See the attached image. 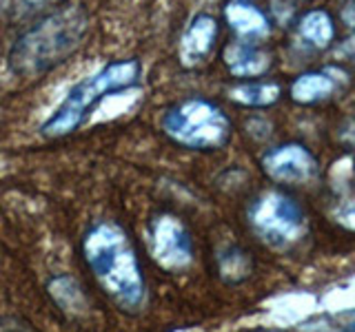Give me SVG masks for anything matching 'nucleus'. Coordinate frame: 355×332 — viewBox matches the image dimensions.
<instances>
[{"label": "nucleus", "mask_w": 355, "mask_h": 332, "mask_svg": "<svg viewBox=\"0 0 355 332\" xmlns=\"http://www.w3.org/2000/svg\"><path fill=\"white\" fill-rule=\"evenodd\" d=\"M83 259L105 295L125 313H138L147 304V277L136 246L120 224L100 219L83 235Z\"/></svg>", "instance_id": "nucleus-1"}, {"label": "nucleus", "mask_w": 355, "mask_h": 332, "mask_svg": "<svg viewBox=\"0 0 355 332\" xmlns=\"http://www.w3.org/2000/svg\"><path fill=\"white\" fill-rule=\"evenodd\" d=\"M89 14L83 5L67 3L49 11L16 38L9 49V69L18 77L36 80L67 62L83 47Z\"/></svg>", "instance_id": "nucleus-2"}, {"label": "nucleus", "mask_w": 355, "mask_h": 332, "mask_svg": "<svg viewBox=\"0 0 355 332\" xmlns=\"http://www.w3.org/2000/svg\"><path fill=\"white\" fill-rule=\"evenodd\" d=\"M142 66L136 58L111 60L94 75L85 77L69 89V93L58 104V109L42 122L40 133L44 138H67L76 133L87 120L89 111L111 93L127 91L140 82Z\"/></svg>", "instance_id": "nucleus-3"}, {"label": "nucleus", "mask_w": 355, "mask_h": 332, "mask_svg": "<svg viewBox=\"0 0 355 332\" xmlns=\"http://www.w3.org/2000/svg\"><path fill=\"white\" fill-rule=\"evenodd\" d=\"M160 127L173 144L191 151H216L231 138V120L205 98H187L166 109Z\"/></svg>", "instance_id": "nucleus-4"}, {"label": "nucleus", "mask_w": 355, "mask_h": 332, "mask_svg": "<svg viewBox=\"0 0 355 332\" xmlns=\"http://www.w3.org/2000/svg\"><path fill=\"white\" fill-rule=\"evenodd\" d=\"M249 224L264 243L273 248H288L302 239L306 217L293 197L280 191H266L253 199L249 208Z\"/></svg>", "instance_id": "nucleus-5"}, {"label": "nucleus", "mask_w": 355, "mask_h": 332, "mask_svg": "<svg viewBox=\"0 0 355 332\" xmlns=\"http://www.w3.org/2000/svg\"><path fill=\"white\" fill-rule=\"evenodd\" d=\"M147 246L153 261L166 273L184 270L193 261V239L189 228L171 213H160L151 219Z\"/></svg>", "instance_id": "nucleus-6"}, {"label": "nucleus", "mask_w": 355, "mask_h": 332, "mask_svg": "<svg viewBox=\"0 0 355 332\" xmlns=\"http://www.w3.org/2000/svg\"><path fill=\"white\" fill-rule=\"evenodd\" d=\"M262 169L273 182L302 184L318 173V162L304 144H282L262 158Z\"/></svg>", "instance_id": "nucleus-7"}, {"label": "nucleus", "mask_w": 355, "mask_h": 332, "mask_svg": "<svg viewBox=\"0 0 355 332\" xmlns=\"http://www.w3.org/2000/svg\"><path fill=\"white\" fill-rule=\"evenodd\" d=\"M218 31L220 27L214 16L209 14L193 16L182 33L180 44H178V58H180L182 66L193 69V66L202 64L216 47Z\"/></svg>", "instance_id": "nucleus-8"}, {"label": "nucleus", "mask_w": 355, "mask_h": 332, "mask_svg": "<svg viewBox=\"0 0 355 332\" xmlns=\"http://www.w3.org/2000/svg\"><path fill=\"white\" fill-rule=\"evenodd\" d=\"M225 20L229 29L236 33L240 40L258 42L271 33V22L264 11L251 3V0H227L225 5Z\"/></svg>", "instance_id": "nucleus-9"}, {"label": "nucleus", "mask_w": 355, "mask_h": 332, "mask_svg": "<svg viewBox=\"0 0 355 332\" xmlns=\"http://www.w3.org/2000/svg\"><path fill=\"white\" fill-rule=\"evenodd\" d=\"M225 64L233 77H258L269 71L271 55L258 42L236 40L225 47Z\"/></svg>", "instance_id": "nucleus-10"}, {"label": "nucleus", "mask_w": 355, "mask_h": 332, "mask_svg": "<svg viewBox=\"0 0 355 332\" xmlns=\"http://www.w3.org/2000/svg\"><path fill=\"white\" fill-rule=\"evenodd\" d=\"M47 293L67 317H80L87 310V297L69 275H53L47 282Z\"/></svg>", "instance_id": "nucleus-11"}, {"label": "nucleus", "mask_w": 355, "mask_h": 332, "mask_svg": "<svg viewBox=\"0 0 355 332\" xmlns=\"http://www.w3.org/2000/svg\"><path fill=\"white\" fill-rule=\"evenodd\" d=\"M338 82L327 71H309L297 75L291 84V98L300 104H315L333 95Z\"/></svg>", "instance_id": "nucleus-12"}, {"label": "nucleus", "mask_w": 355, "mask_h": 332, "mask_svg": "<svg viewBox=\"0 0 355 332\" xmlns=\"http://www.w3.org/2000/svg\"><path fill=\"white\" fill-rule=\"evenodd\" d=\"M282 95V89L277 82H264V80H249L240 82L229 89V98L236 104L251 107V109H264L275 104Z\"/></svg>", "instance_id": "nucleus-13"}, {"label": "nucleus", "mask_w": 355, "mask_h": 332, "mask_svg": "<svg viewBox=\"0 0 355 332\" xmlns=\"http://www.w3.org/2000/svg\"><path fill=\"white\" fill-rule=\"evenodd\" d=\"M297 33L306 44L315 49H327L336 36V27H333V18L324 9H313L300 18Z\"/></svg>", "instance_id": "nucleus-14"}, {"label": "nucleus", "mask_w": 355, "mask_h": 332, "mask_svg": "<svg viewBox=\"0 0 355 332\" xmlns=\"http://www.w3.org/2000/svg\"><path fill=\"white\" fill-rule=\"evenodd\" d=\"M218 273L225 282L238 284L251 273V257L238 246H227L218 255Z\"/></svg>", "instance_id": "nucleus-15"}, {"label": "nucleus", "mask_w": 355, "mask_h": 332, "mask_svg": "<svg viewBox=\"0 0 355 332\" xmlns=\"http://www.w3.org/2000/svg\"><path fill=\"white\" fill-rule=\"evenodd\" d=\"M336 221L344 228L355 230V199H347V202L340 204V208L336 210Z\"/></svg>", "instance_id": "nucleus-16"}, {"label": "nucleus", "mask_w": 355, "mask_h": 332, "mask_svg": "<svg viewBox=\"0 0 355 332\" xmlns=\"http://www.w3.org/2000/svg\"><path fill=\"white\" fill-rule=\"evenodd\" d=\"M0 332H33L27 321L18 317H3L0 319Z\"/></svg>", "instance_id": "nucleus-17"}, {"label": "nucleus", "mask_w": 355, "mask_h": 332, "mask_svg": "<svg viewBox=\"0 0 355 332\" xmlns=\"http://www.w3.org/2000/svg\"><path fill=\"white\" fill-rule=\"evenodd\" d=\"M342 18H344V22H347L349 27H355V5L353 3L347 5V9L342 11Z\"/></svg>", "instance_id": "nucleus-18"}]
</instances>
